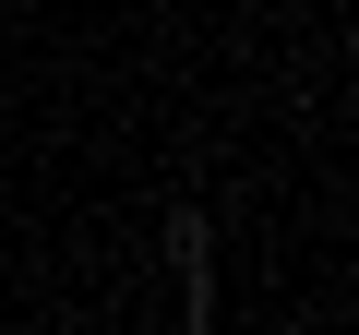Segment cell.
<instances>
[{
	"mask_svg": "<svg viewBox=\"0 0 359 335\" xmlns=\"http://www.w3.org/2000/svg\"><path fill=\"white\" fill-rule=\"evenodd\" d=\"M168 275H180V311L216 323V228H204V204H180V216H168Z\"/></svg>",
	"mask_w": 359,
	"mask_h": 335,
	"instance_id": "6da1fadb",
	"label": "cell"
}]
</instances>
